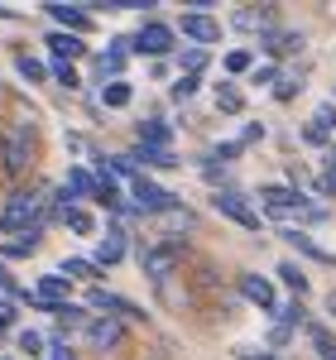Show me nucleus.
<instances>
[{"label":"nucleus","instance_id":"1","mask_svg":"<svg viewBox=\"0 0 336 360\" xmlns=\"http://www.w3.org/2000/svg\"><path fill=\"white\" fill-rule=\"evenodd\" d=\"M0 159H5V173H10V178H25L29 168H34V125H25V120L5 125V135H0Z\"/></svg>","mask_w":336,"mask_h":360},{"label":"nucleus","instance_id":"2","mask_svg":"<svg viewBox=\"0 0 336 360\" xmlns=\"http://www.w3.org/2000/svg\"><path fill=\"white\" fill-rule=\"evenodd\" d=\"M130 207H135V212H154V217H168V212H178V197L168 193V188H159L154 178L135 173V183H130Z\"/></svg>","mask_w":336,"mask_h":360},{"label":"nucleus","instance_id":"3","mask_svg":"<svg viewBox=\"0 0 336 360\" xmlns=\"http://www.w3.org/2000/svg\"><path fill=\"white\" fill-rule=\"evenodd\" d=\"M173 29L164 25V20H140V29L130 34V53H144V58H164L173 53Z\"/></svg>","mask_w":336,"mask_h":360},{"label":"nucleus","instance_id":"4","mask_svg":"<svg viewBox=\"0 0 336 360\" xmlns=\"http://www.w3.org/2000/svg\"><path fill=\"white\" fill-rule=\"evenodd\" d=\"M212 207L221 212L226 221H235L240 231H259V207H254L250 197H240L235 188H217L212 193Z\"/></svg>","mask_w":336,"mask_h":360},{"label":"nucleus","instance_id":"5","mask_svg":"<svg viewBox=\"0 0 336 360\" xmlns=\"http://www.w3.org/2000/svg\"><path fill=\"white\" fill-rule=\"evenodd\" d=\"M235 288H240L245 303H254L259 312H269V317H279V288H274V278L254 274V269H240L235 274Z\"/></svg>","mask_w":336,"mask_h":360},{"label":"nucleus","instance_id":"6","mask_svg":"<svg viewBox=\"0 0 336 360\" xmlns=\"http://www.w3.org/2000/svg\"><path fill=\"white\" fill-rule=\"evenodd\" d=\"M86 307H91L96 317H115V322H149V312H144V307H135L130 298H120V293H106L101 283L86 293Z\"/></svg>","mask_w":336,"mask_h":360},{"label":"nucleus","instance_id":"7","mask_svg":"<svg viewBox=\"0 0 336 360\" xmlns=\"http://www.w3.org/2000/svg\"><path fill=\"white\" fill-rule=\"evenodd\" d=\"M178 259H183V245H178V240H154V245L140 250V269L154 278V283H164V278L178 269Z\"/></svg>","mask_w":336,"mask_h":360},{"label":"nucleus","instance_id":"8","mask_svg":"<svg viewBox=\"0 0 336 360\" xmlns=\"http://www.w3.org/2000/svg\"><path fill=\"white\" fill-rule=\"evenodd\" d=\"M303 207H308V197L298 188H283V183L259 188V212H269V217H303Z\"/></svg>","mask_w":336,"mask_h":360},{"label":"nucleus","instance_id":"9","mask_svg":"<svg viewBox=\"0 0 336 360\" xmlns=\"http://www.w3.org/2000/svg\"><path fill=\"white\" fill-rule=\"evenodd\" d=\"M178 29H183V39H193V49L221 44V20H212V15H197V10H188Z\"/></svg>","mask_w":336,"mask_h":360},{"label":"nucleus","instance_id":"10","mask_svg":"<svg viewBox=\"0 0 336 360\" xmlns=\"http://www.w3.org/2000/svg\"><path fill=\"white\" fill-rule=\"evenodd\" d=\"M86 346H96V351H115L120 341H125V322H115V317H91L82 327Z\"/></svg>","mask_w":336,"mask_h":360},{"label":"nucleus","instance_id":"11","mask_svg":"<svg viewBox=\"0 0 336 360\" xmlns=\"http://www.w3.org/2000/svg\"><path fill=\"white\" fill-rule=\"evenodd\" d=\"M303 34L298 29H269V34H259V49L269 58H288V53H303Z\"/></svg>","mask_w":336,"mask_h":360},{"label":"nucleus","instance_id":"12","mask_svg":"<svg viewBox=\"0 0 336 360\" xmlns=\"http://www.w3.org/2000/svg\"><path fill=\"white\" fill-rule=\"evenodd\" d=\"M231 25L235 29H259V34H269V29H279V15H274V5H245V10H235L231 15Z\"/></svg>","mask_w":336,"mask_h":360},{"label":"nucleus","instance_id":"13","mask_svg":"<svg viewBox=\"0 0 336 360\" xmlns=\"http://www.w3.org/2000/svg\"><path fill=\"white\" fill-rule=\"evenodd\" d=\"M49 15H53V25L63 29V34H77V39L91 29V15L77 10V5H49Z\"/></svg>","mask_w":336,"mask_h":360},{"label":"nucleus","instance_id":"14","mask_svg":"<svg viewBox=\"0 0 336 360\" xmlns=\"http://www.w3.org/2000/svg\"><path fill=\"white\" fill-rule=\"evenodd\" d=\"M125 159H130L135 168H178V164H183L173 149H149V144H135Z\"/></svg>","mask_w":336,"mask_h":360},{"label":"nucleus","instance_id":"15","mask_svg":"<svg viewBox=\"0 0 336 360\" xmlns=\"http://www.w3.org/2000/svg\"><path fill=\"white\" fill-rule=\"evenodd\" d=\"M120 259H125V231L111 226V231L96 240V264H101V269H111V264H120Z\"/></svg>","mask_w":336,"mask_h":360},{"label":"nucleus","instance_id":"16","mask_svg":"<svg viewBox=\"0 0 336 360\" xmlns=\"http://www.w3.org/2000/svg\"><path fill=\"white\" fill-rule=\"evenodd\" d=\"M279 236H283V240H288L293 250H298V255L317 259V264H336V255H332V250H322V245H317V240L308 236V231H293V226H288V231H279Z\"/></svg>","mask_w":336,"mask_h":360},{"label":"nucleus","instance_id":"17","mask_svg":"<svg viewBox=\"0 0 336 360\" xmlns=\"http://www.w3.org/2000/svg\"><path fill=\"white\" fill-rule=\"evenodd\" d=\"M53 217H58L63 226H67L72 236H91V231H96V221H91V212H86V207H77V202H67V207H58Z\"/></svg>","mask_w":336,"mask_h":360},{"label":"nucleus","instance_id":"18","mask_svg":"<svg viewBox=\"0 0 336 360\" xmlns=\"http://www.w3.org/2000/svg\"><path fill=\"white\" fill-rule=\"evenodd\" d=\"M135 139L149 144V149H173V130H168L164 120H140L135 125Z\"/></svg>","mask_w":336,"mask_h":360},{"label":"nucleus","instance_id":"19","mask_svg":"<svg viewBox=\"0 0 336 360\" xmlns=\"http://www.w3.org/2000/svg\"><path fill=\"white\" fill-rule=\"evenodd\" d=\"M67 293H72V278H63V274H39V298H44V303L63 307V303H67Z\"/></svg>","mask_w":336,"mask_h":360},{"label":"nucleus","instance_id":"20","mask_svg":"<svg viewBox=\"0 0 336 360\" xmlns=\"http://www.w3.org/2000/svg\"><path fill=\"white\" fill-rule=\"evenodd\" d=\"M274 274H279V283L288 288V293H293V298H303V293H308V269H303L298 259H283Z\"/></svg>","mask_w":336,"mask_h":360},{"label":"nucleus","instance_id":"21","mask_svg":"<svg viewBox=\"0 0 336 360\" xmlns=\"http://www.w3.org/2000/svg\"><path fill=\"white\" fill-rule=\"evenodd\" d=\"M44 44H49V53H53V58H82L86 53L82 39H77V34H63V29H53Z\"/></svg>","mask_w":336,"mask_h":360},{"label":"nucleus","instance_id":"22","mask_svg":"<svg viewBox=\"0 0 336 360\" xmlns=\"http://www.w3.org/2000/svg\"><path fill=\"white\" fill-rule=\"evenodd\" d=\"M217 111L221 115H245V91L235 82H217Z\"/></svg>","mask_w":336,"mask_h":360},{"label":"nucleus","instance_id":"23","mask_svg":"<svg viewBox=\"0 0 336 360\" xmlns=\"http://www.w3.org/2000/svg\"><path fill=\"white\" fill-rule=\"evenodd\" d=\"M58 274H63V278H86V283H91V288H96V283H101V274H106V269H101V264H96V259H63V269H58Z\"/></svg>","mask_w":336,"mask_h":360},{"label":"nucleus","instance_id":"24","mask_svg":"<svg viewBox=\"0 0 336 360\" xmlns=\"http://www.w3.org/2000/svg\"><path fill=\"white\" fill-rule=\"evenodd\" d=\"M308 341H312V351H317V360H336V336L322 322H308Z\"/></svg>","mask_w":336,"mask_h":360},{"label":"nucleus","instance_id":"25","mask_svg":"<svg viewBox=\"0 0 336 360\" xmlns=\"http://www.w3.org/2000/svg\"><path fill=\"white\" fill-rule=\"evenodd\" d=\"M67 193H72V197H91V202H96V178H91L86 168H67Z\"/></svg>","mask_w":336,"mask_h":360},{"label":"nucleus","instance_id":"26","mask_svg":"<svg viewBox=\"0 0 336 360\" xmlns=\"http://www.w3.org/2000/svg\"><path fill=\"white\" fill-rule=\"evenodd\" d=\"M130 82H101V106H111V111H120V106H130Z\"/></svg>","mask_w":336,"mask_h":360},{"label":"nucleus","instance_id":"27","mask_svg":"<svg viewBox=\"0 0 336 360\" xmlns=\"http://www.w3.org/2000/svg\"><path fill=\"white\" fill-rule=\"evenodd\" d=\"M221 68L231 72V77H240V72H254V53H250V49H231V53L221 58Z\"/></svg>","mask_w":336,"mask_h":360},{"label":"nucleus","instance_id":"28","mask_svg":"<svg viewBox=\"0 0 336 360\" xmlns=\"http://www.w3.org/2000/svg\"><path fill=\"white\" fill-rule=\"evenodd\" d=\"M303 86H308V82H303V72H288V77H279V82H274V101H283V106H288Z\"/></svg>","mask_w":336,"mask_h":360},{"label":"nucleus","instance_id":"29","mask_svg":"<svg viewBox=\"0 0 336 360\" xmlns=\"http://www.w3.org/2000/svg\"><path fill=\"white\" fill-rule=\"evenodd\" d=\"M312 130H322L327 139L336 135V101H322V106L312 111Z\"/></svg>","mask_w":336,"mask_h":360},{"label":"nucleus","instance_id":"30","mask_svg":"<svg viewBox=\"0 0 336 360\" xmlns=\"http://www.w3.org/2000/svg\"><path fill=\"white\" fill-rule=\"evenodd\" d=\"M15 68H20L25 82H44V77H49V68H44L39 58H29V53H15Z\"/></svg>","mask_w":336,"mask_h":360},{"label":"nucleus","instance_id":"31","mask_svg":"<svg viewBox=\"0 0 336 360\" xmlns=\"http://www.w3.org/2000/svg\"><path fill=\"white\" fill-rule=\"evenodd\" d=\"M279 322L293 332V327H303L308 322V307H303V298H293V303H279Z\"/></svg>","mask_w":336,"mask_h":360},{"label":"nucleus","instance_id":"32","mask_svg":"<svg viewBox=\"0 0 336 360\" xmlns=\"http://www.w3.org/2000/svg\"><path fill=\"white\" fill-rule=\"evenodd\" d=\"M178 68H183L188 77H202V68H207V49H183V53H178Z\"/></svg>","mask_w":336,"mask_h":360},{"label":"nucleus","instance_id":"33","mask_svg":"<svg viewBox=\"0 0 336 360\" xmlns=\"http://www.w3.org/2000/svg\"><path fill=\"white\" fill-rule=\"evenodd\" d=\"M34 250H39V236H20V240H5L0 255H5V259H25V255H34Z\"/></svg>","mask_w":336,"mask_h":360},{"label":"nucleus","instance_id":"34","mask_svg":"<svg viewBox=\"0 0 336 360\" xmlns=\"http://www.w3.org/2000/svg\"><path fill=\"white\" fill-rule=\"evenodd\" d=\"M53 317L63 322V327H86V322H91V312H86V307H77V303H63Z\"/></svg>","mask_w":336,"mask_h":360},{"label":"nucleus","instance_id":"35","mask_svg":"<svg viewBox=\"0 0 336 360\" xmlns=\"http://www.w3.org/2000/svg\"><path fill=\"white\" fill-rule=\"evenodd\" d=\"M197 86H202V77H188V72H178V82L168 86V91H173V101H188V96H197Z\"/></svg>","mask_w":336,"mask_h":360},{"label":"nucleus","instance_id":"36","mask_svg":"<svg viewBox=\"0 0 336 360\" xmlns=\"http://www.w3.org/2000/svg\"><path fill=\"white\" fill-rule=\"evenodd\" d=\"M53 82L72 91V86H82V77H77V68H72V63H58V68H53Z\"/></svg>","mask_w":336,"mask_h":360},{"label":"nucleus","instance_id":"37","mask_svg":"<svg viewBox=\"0 0 336 360\" xmlns=\"http://www.w3.org/2000/svg\"><path fill=\"white\" fill-rule=\"evenodd\" d=\"M250 82H254V86H269V82H279V68H274V63H259V68L250 72Z\"/></svg>","mask_w":336,"mask_h":360},{"label":"nucleus","instance_id":"38","mask_svg":"<svg viewBox=\"0 0 336 360\" xmlns=\"http://www.w3.org/2000/svg\"><path fill=\"white\" fill-rule=\"evenodd\" d=\"M20 351H29V356H44V336H39V332H20Z\"/></svg>","mask_w":336,"mask_h":360},{"label":"nucleus","instance_id":"39","mask_svg":"<svg viewBox=\"0 0 336 360\" xmlns=\"http://www.w3.org/2000/svg\"><path fill=\"white\" fill-rule=\"evenodd\" d=\"M317 193H322V197H336V164H327V173L317 178Z\"/></svg>","mask_w":336,"mask_h":360},{"label":"nucleus","instance_id":"40","mask_svg":"<svg viewBox=\"0 0 336 360\" xmlns=\"http://www.w3.org/2000/svg\"><path fill=\"white\" fill-rule=\"evenodd\" d=\"M235 356L240 360H274V351H269V346H240Z\"/></svg>","mask_w":336,"mask_h":360},{"label":"nucleus","instance_id":"41","mask_svg":"<svg viewBox=\"0 0 336 360\" xmlns=\"http://www.w3.org/2000/svg\"><path fill=\"white\" fill-rule=\"evenodd\" d=\"M0 288H5V293H15V298H25V288H20V283H15V274L5 269V259H0Z\"/></svg>","mask_w":336,"mask_h":360},{"label":"nucleus","instance_id":"42","mask_svg":"<svg viewBox=\"0 0 336 360\" xmlns=\"http://www.w3.org/2000/svg\"><path fill=\"white\" fill-rule=\"evenodd\" d=\"M15 317H20L15 303H10V298H0V332H5V327H15Z\"/></svg>","mask_w":336,"mask_h":360},{"label":"nucleus","instance_id":"43","mask_svg":"<svg viewBox=\"0 0 336 360\" xmlns=\"http://www.w3.org/2000/svg\"><path fill=\"white\" fill-rule=\"evenodd\" d=\"M254 139H264V125H245V130H240V149H245V144H254Z\"/></svg>","mask_w":336,"mask_h":360},{"label":"nucleus","instance_id":"44","mask_svg":"<svg viewBox=\"0 0 336 360\" xmlns=\"http://www.w3.org/2000/svg\"><path fill=\"white\" fill-rule=\"evenodd\" d=\"M288 341H293V332H288L283 322H274V332H269V346H288Z\"/></svg>","mask_w":336,"mask_h":360},{"label":"nucleus","instance_id":"45","mask_svg":"<svg viewBox=\"0 0 336 360\" xmlns=\"http://www.w3.org/2000/svg\"><path fill=\"white\" fill-rule=\"evenodd\" d=\"M303 144H327V135H322V130H312V125H303Z\"/></svg>","mask_w":336,"mask_h":360},{"label":"nucleus","instance_id":"46","mask_svg":"<svg viewBox=\"0 0 336 360\" xmlns=\"http://www.w3.org/2000/svg\"><path fill=\"white\" fill-rule=\"evenodd\" d=\"M53 360H77V356H72V351H67L63 341H53Z\"/></svg>","mask_w":336,"mask_h":360},{"label":"nucleus","instance_id":"47","mask_svg":"<svg viewBox=\"0 0 336 360\" xmlns=\"http://www.w3.org/2000/svg\"><path fill=\"white\" fill-rule=\"evenodd\" d=\"M327 312H332V317H336V288H332V293H327Z\"/></svg>","mask_w":336,"mask_h":360},{"label":"nucleus","instance_id":"48","mask_svg":"<svg viewBox=\"0 0 336 360\" xmlns=\"http://www.w3.org/2000/svg\"><path fill=\"white\" fill-rule=\"evenodd\" d=\"M332 101H336V96H332Z\"/></svg>","mask_w":336,"mask_h":360}]
</instances>
